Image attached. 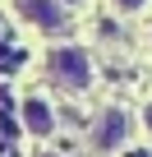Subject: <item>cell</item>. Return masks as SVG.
<instances>
[{
	"label": "cell",
	"instance_id": "4",
	"mask_svg": "<svg viewBox=\"0 0 152 157\" xmlns=\"http://www.w3.org/2000/svg\"><path fill=\"white\" fill-rule=\"evenodd\" d=\"M23 125H28L32 134H42V139H46V134L55 129V111H51L42 97H28V102H23Z\"/></svg>",
	"mask_w": 152,
	"mask_h": 157
},
{
	"label": "cell",
	"instance_id": "5",
	"mask_svg": "<svg viewBox=\"0 0 152 157\" xmlns=\"http://www.w3.org/2000/svg\"><path fill=\"white\" fill-rule=\"evenodd\" d=\"M111 5H115V10H124V14H129V10H143V5H147V0H111Z\"/></svg>",
	"mask_w": 152,
	"mask_h": 157
},
{
	"label": "cell",
	"instance_id": "2",
	"mask_svg": "<svg viewBox=\"0 0 152 157\" xmlns=\"http://www.w3.org/2000/svg\"><path fill=\"white\" fill-rule=\"evenodd\" d=\"M14 5H19V14L28 23H37L46 33H65L69 28V14L60 10V0H14Z\"/></svg>",
	"mask_w": 152,
	"mask_h": 157
},
{
	"label": "cell",
	"instance_id": "6",
	"mask_svg": "<svg viewBox=\"0 0 152 157\" xmlns=\"http://www.w3.org/2000/svg\"><path fill=\"white\" fill-rule=\"evenodd\" d=\"M147 134H152V106H147Z\"/></svg>",
	"mask_w": 152,
	"mask_h": 157
},
{
	"label": "cell",
	"instance_id": "3",
	"mask_svg": "<svg viewBox=\"0 0 152 157\" xmlns=\"http://www.w3.org/2000/svg\"><path fill=\"white\" fill-rule=\"evenodd\" d=\"M124 134H129L124 111H106V116H102V125H97V134H92V143H97L102 152H111V148H120V143H124Z\"/></svg>",
	"mask_w": 152,
	"mask_h": 157
},
{
	"label": "cell",
	"instance_id": "1",
	"mask_svg": "<svg viewBox=\"0 0 152 157\" xmlns=\"http://www.w3.org/2000/svg\"><path fill=\"white\" fill-rule=\"evenodd\" d=\"M46 69L60 88H88L92 83V60L83 56V46H55L46 56Z\"/></svg>",
	"mask_w": 152,
	"mask_h": 157
},
{
	"label": "cell",
	"instance_id": "7",
	"mask_svg": "<svg viewBox=\"0 0 152 157\" xmlns=\"http://www.w3.org/2000/svg\"><path fill=\"white\" fill-rule=\"evenodd\" d=\"M60 5H74V0H60Z\"/></svg>",
	"mask_w": 152,
	"mask_h": 157
}]
</instances>
